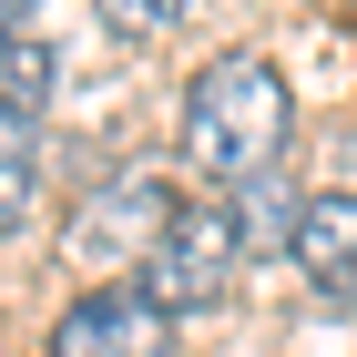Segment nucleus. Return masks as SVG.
<instances>
[{"instance_id": "1", "label": "nucleus", "mask_w": 357, "mask_h": 357, "mask_svg": "<svg viewBox=\"0 0 357 357\" xmlns=\"http://www.w3.org/2000/svg\"><path fill=\"white\" fill-rule=\"evenodd\" d=\"M286 133H296V92L266 52H215L174 102V153L215 194H245L286 164Z\"/></svg>"}, {"instance_id": "2", "label": "nucleus", "mask_w": 357, "mask_h": 357, "mask_svg": "<svg viewBox=\"0 0 357 357\" xmlns=\"http://www.w3.org/2000/svg\"><path fill=\"white\" fill-rule=\"evenodd\" d=\"M174 204H184V194H174L164 174H102V184H92L82 204L61 215V255H72L92 286H133L143 255L164 245Z\"/></svg>"}, {"instance_id": "3", "label": "nucleus", "mask_w": 357, "mask_h": 357, "mask_svg": "<svg viewBox=\"0 0 357 357\" xmlns=\"http://www.w3.org/2000/svg\"><path fill=\"white\" fill-rule=\"evenodd\" d=\"M235 266H245V225H235V204H225V194H184L174 225H164V245L143 255L133 286L164 306V317H194V306H225Z\"/></svg>"}, {"instance_id": "4", "label": "nucleus", "mask_w": 357, "mask_h": 357, "mask_svg": "<svg viewBox=\"0 0 357 357\" xmlns=\"http://www.w3.org/2000/svg\"><path fill=\"white\" fill-rule=\"evenodd\" d=\"M41 357H174V317L143 286H82V296L52 317Z\"/></svg>"}, {"instance_id": "5", "label": "nucleus", "mask_w": 357, "mask_h": 357, "mask_svg": "<svg viewBox=\"0 0 357 357\" xmlns=\"http://www.w3.org/2000/svg\"><path fill=\"white\" fill-rule=\"evenodd\" d=\"M286 255L306 266V286L347 296V286H357V194H347V184L296 194V215H286Z\"/></svg>"}, {"instance_id": "6", "label": "nucleus", "mask_w": 357, "mask_h": 357, "mask_svg": "<svg viewBox=\"0 0 357 357\" xmlns=\"http://www.w3.org/2000/svg\"><path fill=\"white\" fill-rule=\"evenodd\" d=\"M41 123H52V112L0 102V235H21L31 204H41Z\"/></svg>"}, {"instance_id": "7", "label": "nucleus", "mask_w": 357, "mask_h": 357, "mask_svg": "<svg viewBox=\"0 0 357 357\" xmlns=\"http://www.w3.org/2000/svg\"><path fill=\"white\" fill-rule=\"evenodd\" d=\"M184 10H194V0H92V21H102L112 41H164Z\"/></svg>"}, {"instance_id": "8", "label": "nucleus", "mask_w": 357, "mask_h": 357, "mask_svg": "<svg viewBox=\"0 0 357 357\" xmlns=\"http://www.w3.org/2000/svg\"><path fill=\"white\" fill-rule=\"evenodd\" d=\"M21 21H31V0H0V41H21Z\"/></svg>"}, {"instance_id": "9", "label": "nucleus", "mask_w": 357, "mask_h": 357, "mask_svg": "<svg viewBox=\"0 0 357 357\" xmlns=\"http://www.w3.org/2000/svg\"><path fill=\"white\" fill-rule=\"evenodd\" d=\"M347 306H357V286H347Z\"/></svg>"}]
</instances>
